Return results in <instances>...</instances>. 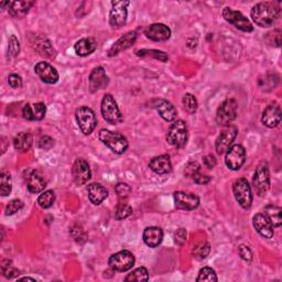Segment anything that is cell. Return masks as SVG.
<instances>
[{
    "instance_id": "cell-1",
    "label": "cell",
    "mask_w": 282,
    "mask_h": 282,
    "mask_svg": "<svg viewBox=\"0 0 282 282\" xmlns=\"http://www.w3.org/2000/svg\"><path fill=\"white\" fill-rule=\"evenodd\" d=\"M252 21L261 28H269L280 17V9L269 3L254 5L250 11Z\"/></svg>"
},
{
    "instance_id": "cell-2",
    "label": "cell",
    "mask_w": 282,
    "mask_h": 282,
    "mask_svg": "<svg viewBox=\"0 0 282 282\" xmlns=\"http://www.w3.org/2000/svg\"><path fill=\"white\" fill-rule=\"evenodd\" d=\"M98 138L106 147H108L114 153L117 155L126 152L129 146L128 140L125 136L121 135L120 133L111 132L108 129H101L99 132Z\"/></svg>"
},
{
    "instance_id": "cell-3",
    "label": "cell",
    "mask_w": 282,
    "mask_h": 282,
    "mask_svg": "<svg viewBox=\"0 0 282 282\" xmlns=\"http://www.w3.org/2000/svg\"><path fill=\"white\" fill-rule=\"evenodd\" d=\"M252 187L258 196H264L270 188L269 166L266 161H261L254 171L252 177Z\"/></svg>"
},
{
    "instance_id": "cell-4",
    "label": "cell",
    "mask_w": 282,
    "mask_h": 282,
    "mask_svg": "<svg viewBox=\"0 0 282 282\" xmlns=\"http://www.w3.org/2000/svg\"><path fill=\"white\" fill-rule=\"evenodd\" d=\"M188 125L187 122L183 120H174L172 123L168 135H167V141L171 144V146L176 148H183L188 142Z\"/></svg>"
},
{
    "instance_id": "cell-5",
    "label": "cell",
    "mask_w": 282,
    "mask_h": 282,
    "mask_svg": "<svg viewBox=\"0 0 282 282\" xmlns=\"http://www.w3.org/2000/svg\"><path fill=\"white\" fill-rule=\"evenodd\" d=\"M233 192L238 204L244 210H249L252 204V191L245 177H239L233 184Z\"/></svg>"
},
{
    "instance_id": "cell-6",
    "label": "cell",
    "mask_w": 282,
    "mask_h": 282,
    "mask_svg": "<svg viewBox=\"0 0 282 282\" xmlns=\"http://www.w3.org/2000/svg\"><path fill=\"white\" fill-rule=\"evenodd\" d=\"M100 109L101 115L107 122L112 123V125H118V123L122 122L123 118L120 113V109L112 94H106L102 97Z\"/></svg>"
},
{
    "instance_id": "cell-7",
    "label": "cell",
    "mask_w": 282,
    "mask_h": 282,
    "mask_svg": "<svg viewBox=\"0 0 282 282\" xmlns=\"http://www.w3.org/2000/svg\"><path fill=\"white\" fill-rule=\"evenodd\" d=\"M75 117H76V121L82 133L88 136L91 135L94 129L97 126V118L93 109L86 106H82L76 109L75 112Z\"/></svg>"
},
{
    "instance_id": "cell-8",
    "label": "cell",
    "mask_w": 282,
    "mask_h": 282,
    "mask_svg": "<svg viewBox=\"0 0 282 282\" xmlns=\"http://www.w3.org/2000/svg\"><path fill=\"white\" fill-rule=\"evenodd\" d=\"M238 104L234 98L224 100L217 109L216 121L219 126H228L229 123L236 119Z\"/></svg>"
},
{
    "instance_id": "cell-9",
    "label": "cell",
    "mask_w": 282,
    "mask_h": 282,
    "mask_svg": "<svg viewBox=\"0 0 282 282\" xmlns=\"http://www.w3.org/2000/svg\"><path fill=\"white\" fill-rule=\"evenodd\" d=\"M108 265L114 271L125 272L134 267L135 256L129 250H121L112 254L108 259Z\"/></svg>"
},
{
    "instance_id": "cell-10",
    "label": "cell",
    "mask_w": 282,
    "mask_h": 282,
    "mask_svg": "<svg viewBox=\"0 0 282 282\" xmlns=\"http://www.w3.org/2000/svg\"><path fill=\"white\" fill-rule=\"evenodd\" d=\"M223 17L227 22L233 24L236 29L243 32H252L253 27L251 22L247 19L242 12L234 10L229 7H226L223 10Z\"/></svg>"
},
{
    "instance_id": "cell-11",
    "label": "cell",
    "mask_w": 282,
    "mask_h": 282,
    "mask_svg": "<svg viewBox=\"0 0 282 282\" xmlns=\"http://www.w3.org/2000/svg\"><path fill=\"white\" fill-rule=\"evenodd\" d=\"M129 2H112V9L109 12V24L113 29H119L127 21Z\"/></svg>"
},
{
    "instance_id": "cell-12",
    "label": "cell",
    "mask_w": 282,
    "mask_h": 282,
    "mask_svg": "<svg viewBox=\"0 0 282 282\" xmlns=\"http://www.w3.org/2000/svg\"><path fill=\"white\" fill-rule=\"evenodd\" d=\"M246 161V150L242 144H234L226 151L225 163L228 169L237 171Z\"/></svg>"
},
{
    "instance_id": "cell-13",
    "label": "cell",
    "mask_w": 282,
    "mask_h": 282,
    "mask_svg": "<svg viewBox=\"0 0 282 282\" xmlns=\"http://www.w3.org/2000/svg\"><path fill=\"white\" fill-rule=\"evenodd\" d=\"M238 134V129L235 126H227L223 132L219 134L215 142V149L217 155H223L232 146Z\"/></svg>"
},
{
    "instance_id": "cell-14",
    "label": "cell",
    "mask_w": 282,
    "mask_h": 282,
    "mask_svg": "<svg viewBox=\"0 0 282 282\" xmlns=\"http://www.w3.org/2000/svg\"><path fill=\"white\" fill-rule=\"evenodd\" d=\"M174 203L176 209L184 211H193L198 208L199 198L197 195L189 192L177 191L174 193Z\"/></svg>"
},
{
    "instance_id": "cell-15",
    "label": "cell",
    "mask_w": 282,
    "mask_h": 282,
    "mask_svg": "<svg viewBox=\"0 0 282 282\" xmlns=\"http://www.w3.org/2000/svg\"><path fill=\"white\" fill-rule=\"evenodd\" d=\"M73 180L78 185L86 184L92 177V171L89 164L84 159H78L72 168Z\"/></svg>"
},
{
    "instance_id": "cell-16",
    "label": "cell",
    "mask_w": 282,
    "mask_h": 282,
    "mask_svg": "<svg viewBox=\"0 0 282 282\" xmlns=\"http://www.w3.org/2000/svg\"><path fill=\"white\" fill-rule=\"evenodd\" d=\"M34 72L38 78L46 84H56L59 81V73L56 67H53L47 62H39L34 66Z\"/></svg>"
},
{
    "instance_id": "cell-17",
    "label": "cell",
    "mask_w": 282,
    "mask_h": 282,
    "mask_svg": "<svg viewBox=\"0 0 282 282\" xmlns=\"http://www.w3.org/2000/svg\"><path fill=\"white\" fill-rule=\"evenodd\" d=\"M144 36L150 40L156 41V42H162V41L170 39L171 29L163 23H153L147 27L144 30Z\"/></svg>"
},
{
    "instance_id": "cell-18",
    "label": "cell",
    "mask_w": 282,
    "mask_h": 282,
    "mask_svg": "<svg viewBox=\"0 0 282 282\" xmlns=\"http://www.w3.org/2000/svg\"><path fill=\"white\" fill-rule=\"evenodd\" d=\"M261 121L268 128H276L281 122V108L277 102L268 105L263 113Z\"/></svg>"
},
{
    "instance_id": "cell-19",
    "label": "cell",
    "mask_w": 282,
    "mask_h": 282,
    "mask_svg": "<svg viewBox=\"0 0 282 282\" xmlns=\"http://www.w3.org/2000/svg\"><path fill=\"white\" fill-rule=\"evenodd\" d=\"M136 40H137L136 31H129L125 33L112 45V47L108 51V57L113 58L117 56V54H119L120 52L129 49V47L136 42Z\"/></svg>"
},
{
    "instance_id": "cell-20",
    "label": "cell",
    "mask_w": 282,
    "mask_h": 282,
    "mask_svg": "<svg viewBox=\"0 0 282 282\" xmlns=\"http://www.w3.org/2000/svg\"><path fill=\"white\" fill-rule=\"evenodd\" d=\"M88 81H89V88H91L92 93L97 92L101 88H105L108 85V82H109L104 67L101 66H97L94 68L91 75H89Z\"/></svg>"
},
{
    "instance_id": "cell-21",
    "label": "cell",
    "mask_w": 282,
    "mask_h": 282,
    "mask_svg": "<svg viewBox=\"0 0 282 282\" xmlns=\"http://www.w3.org/2000/svg\"><path fill=\"white\" fill-rule=\"evenodd\" d=\"M252 225L254 227V229H256L263 237L267 239H270L273 237V226L263 213H258V214L253 216Z\"/></svg>"
},
{
    "instance_id": "cell-22",
    "label": "cell",
    "mask_w": 282,
    "mask_h": 282,
    "mask_svg": "<svg viewBox=\"0 0 282 282\" xmlns=\"http://www.w3.org/2000/svg\"><path fill=\"white\" fill-rule=\"evenodd\" d=\"M142 237L144 244L151 247V248H156V247H158L162 243L163 232L160 227L157 226L147 227V228L143 230Z\"/></svg>"
},
{
    "instance_id": "cell-23",
    "label": "cell",
    "mask_w": 282,
    "mask_h": 282,
    "mask_svg": "<svg viewBox=\"0 0 282 282\" xmlns=\"http://www.w3.org/2000/svg\"><path fill=\"white\" fill-rule=\"evenodd\" d=\"M149 168L157 174H168L172 171V163L168 155L155 157L149 163Z\"/></svg>"
},
{
    "instance_id": "cell-24",
    "label": "cell",
    "mask_w": 282,
    "mask_h": 282,
    "mask_svg": "<svg viewBox=\"0 0 282 282\" xmlns=\"http://www.w3.org/2000/svg\"><path fill=\"white\" fill-rule=\"evenodd\" d=\"M88 198L94 205H99L108 196V191L99 183H91L87 187Z\"/></svg>"
},
{
    "instance_id": "cell-25",
    "label": "cell",
    "mask_w": 282,
    "mask_h": 282,
    "mask_svg": "<svg viewBox=\"0 0 282 282\" xmlns=\"http://www.w3.org/2000/svg\"><path fill=\"white\" fill-rule=\"evenodd\" d=\"M46 187V182L38 171H31L27 176V188L33 194L41 193Z\"/></svg>"
},
{
    "instance_id": "cell-26",
    "label": "cell",
    "mask_w": 282,
    "mask_h": 282,
    "mask_svg": "<svg viewBox=\"0 0 282 282\" xmlns=\"http://www.w3.org/2000/svg\"><path fill=\"white\" fill-rule=\"evenodd\" d=\"M96 47H97V42L93 38H84L79 40L74 45L75 53L79 57H87L89 54H92Z\"/></svg>"
},
{
    "instance_id": "cell-27",
    "label": "cell",
    "mask_w": 282,
    "mask_h": 282,
    "mask_svg": "<svg viewBox=\"0 0 282 282\" xmlns=\"http://www.w3.org/2000/svg\"><path fill=\"white\" fill-rule=\"evenodd\" d=\"M156 108H157L158 113H159V115L166 121L172 122L176 119L177 112H176L175 107L172 105L170 101H168L166 99H160L159 101H158Z\"/></svg>"
},
{
    "instance_id": "cell-28",
    "label": "cell",
    "mask_w": 282,
    "mask_h": 282,
    "mask_svg": "<svg viewBox=\"0 0 282 282\" xmlns=\"http://www.w3.org/2000/svg\"><path fill=\"white\" fill-rule=\"evenodd\" d=\"M34 5L33 2H13L9 6V15L12 18L21 19L29 12L31 7Z\"/></svg>"
},
{
    "instance_id": "cell-29",
    "label": "cell",
    "mask_w": 282,
    "mask_h": 282,
    "mask_svg": "<svg viewBox=\"0 0 282 282\" xmlns=\"http://www.w3.org/2000/svg\"><path fill=\"white\" fill-rule=\"evenodd\" d=\"M32 46L41 54V56H45L49 58H54L57 56L56 50L53 49L51 42L45 38H34V42H32Z\"/></svg>"
},
{
    "instance_id": "cell-30",
    "label": "cell",
    "mask_w": 282,
    "mask_h": 282,
    "mask_svg": "<svg viewBox=\"0 0 282 282\" xmlns=\"http://www.w3.org/2000/svg\"><path fill=\"white\" fill-rule=\"evenodd\" d=\"M33 142V137L29 132H22L19 133L15 139H13V146H15V149L20 151V152H25L28 151Z\"/></svg>"
},
{
    "instance_id": "cell-31",
    "label": "cell",
    "mask_w": 282,
    "mask_h": 282,
    "mask_svg": "<svg viewBox=\"0 0 282 282\" xmlns=\"http://www.w3.org/2000/svg\"><path fill=\"white\" fill-rule=\"evenodd\" d=\"M265 216L269 219V222L272 224L273 227H280L282 223L281 218V209L276 205H267L264 211Z\"/></svg>"
},
{
    "instance_id": "cell-32",
    "label": "cell",
    "mask_w": 282,
    "mask_h": 282,
    "mask_svg": "<svg viewBox=\"0 0 282 282\" xmlns=\"http://www.w3.org/2000/svg\"><path fill=\"white\" fill-rule=\"evenodd\" d=\"M12 190V178L9 172L2 171L0 173V193L3 196H8Z\"/></svg>"
},
{
    "instance_id": "cell-33",
    "label": "cell",
    "mask_w": 282,
    "mask_h": 282,
    "mask_svg": "<svg viewBox=\"0 0 282 282\" xmlns=\"http://www.w3.org/2000/svg\"><path fill=\"white\" fill-rule=\"evenodd\" d=\"M54 201H56V194H54V192L52 190L42 192V193H41L40 196L38 197V204L40 208H42L43 210L50 209L53 205Z\"/></svg>"
},
{
    "instance_id": "cell-34",
    "label": "cell",
    "mask_w": 282,
    "mask_h": 282,
    "mask_svg": "<svg viewBox=\"0 0 282 282\" xmlns=\"http://www.w3.org/2000/svg\"><path fill=\"white\" fill-rule=\"evenodd\" d=\"M137 56L138 57H142V58H155L156 60H159L163 63H166V62L169 60L168 54L163 51H159V50H139L137 51Z\"/></svg>"
},
{
    "instance_id": "cell-35",
    "label": "cell",
    "mask_w": 282,
    "mask_h": 282,
    "mask_svg": "<svg viewBox=\"0 0 282 282\" xmlns=\"http://www.w3.org/2000/svg\"><path fill=\"white\" fill-rule=\"evenodd\" d=\"M149 272L144 267L137 268L132 273H129L125 278V281H148Z\"/></svg>"
},
{
    "instance_id": "cell-36",
    "label": "cell",
    "mask_w": 282,
    "mask_h": 282,
    "mask_svg": "<svg viewBox=\"0 0 282 282\" xmlns=\"http://www.w3.org/2000/svg\"><path fill=\"white\" fill-rule=\"evenodd\" d=\"M182 102H183L184 109L189 114H194L197 111L198 102H197V99H196V97H195L194 95L185 94L183 99H182Z\"/></svg>"
},
{
    "instance_id": "cell-37",
    "label": "cell",
    "mask_w": 282,
    "mask_h": 282,
    "mask_svg": "<svg viewBox=\"0 0 282 282\" xmlns=\"http://www.w3.org/2000/svg\"><path fill=\"white\" fill-rule=\"evenodd\" d=\"M217 276L216 272L214 269H212L210 267H204L202 268L201 270L198 272V276L196 278V281L202 282V281H206V282H213V281H217Z\"/></svg>"
},
{
    "instance_id": "cell-38",
    "label": "cell",
    "mask_w": 282,
    "mask_h": 282,
    "mask_svg": "<svg viewBox=\"0 0 282 282\" xmlns=\"http://www.w3.org/2000/svg\"><path fill=\"white\" fill-rule=\"evenodd\" d=\"M279 82V78L274 74H268L264 80H259V85L264 91H270V89L277 86Z\"/></svg>"
},
{
    "instance_id": "cell-39",
    "label": "cell",
    "mask_w": 282,
    "mask_h": 282,
    "mask_svg": "<svg viewBox=\"0 0 282 282\" xmlns=\"http://www.w3.org/2000/svg\"><path fill=\"white\" fill-rule=\"evenodd\" d=\"M132 214H133L132 206L128 205L127 203L121 202L118 206H117L115 217H116L117 221H122V219L129 217Z\"/></svg>"
},
{
    "instance_id": "cell-40",
    "label": "cell",
    "mask_w": 282,
    "mask_h": 282,
    "mask_svg": "<svg viewBox=\"0 0 282 282\" xmlns=\"http://www.w3.org/2000/svg\"><path fill=\"white\" fill-rule=\"evenodd\" d=\"M32 109V117L33 120H42L46 113V107L43 102H36V104L31 105Z\"/></svg>"
},
{
    "instance_id": "cell-41",
    "label": "cell",
    "mask_w": 282,
    "mask_h": 282,
    "mask_svg": "<svg viewBox=\"0 0 282 282\" xmlns=\"http://www.w3.org/2000/svg\"><path fill=\"white\" fill-rule=\"evenodd\" d=\"M23 208V203L21 199H18V198H15L12 199V201H10L8 203V205L6 206V210H5V214L7 216H10V215H13L16 214L17 212H19L20 210H21Z\"/></svg>"
},
{
    "instance_id": "cell-42",
    "label": "cell",
    "mask_w": 282,
    "mask_h": 282,
    "mask_svg": "<svg viewBox=\"0 0 282 282\" xmlns=\"http://www.w3.org/2000/svg\"><path fill=\"white\" fill-rule=\"evenodd\" d=\"M211 251V246L209 243H202L199 244L198 246H196L194 250H193V254L196 259H204L209 256V253Z\"/></svg>"
},
{
    "instance_id": "cell-43",
    "label": "cell",
    "mask_w": 282,
    "mask_h": 282,
    "mask_svg": "<svg viewBox=\"0 0 282 282\" xmlns=\"http://www.w3.org/2000/svg\"><path fill=\"white\" fill-rule=\"evenodd\" d=\"M20 52V43L16 36H11L8 41V56L10 58H16Z\"/></svg>"
},
{
    "instance_id": "cell-44",
    "label": "cell",
    "mask_w": 282,
    "mask_h": 282,
    "mask_svg": "<svg viewBox=\"0 0 282 282\" xmlns=\"http://www.w3.org/2000/svg\"><path fill=\"white\" fill-rule=\"evenodd\" d=\"M115 191L120 199H126L132 193V188L127 183H118L116 185Z\"/></svg>"
},
{
    "instance_id": "cell-45",
    "label": "cell",
    "mask_w": 282,
    "mask_h": 282,
    "mask_svg": "<svg viewBox=\"0 0 282 282\" xmlns=\"http://www.w3.org/2000/svg\"><path fill=\"white\" fill-rule=\"evenodd\" d=\"M11 261H8V265H6V260H4L2 265V272L4 276L8 279H11L19 274V270H17L16 268H13L11 265H9Z\"/></svg>"
},
{
    "instance_id": "cell-46",
    "label": "cell",
    "mask_w": 282,
    "mask_h": 282,
    "mask_svg": "<svg viewBox=\"0 0 282 282\" xmlns=\"http://www.w3.org/2000/svg\"><path fill=\"white\" fill-rule=\"evenodd\" d=\"M266 40L269 44L279 47L281 44V31L277 29L273 30L272 32H269L266 36Z\"/></svg>"
},
{
    "instance_id": "cell-47",
    "label": "cell",
    "mask_w": 282,
    "mask_h": 282,
    "mask_svg": "<svg viewBox=\"0 0 282 282\" xmlns=\"http://www.w3.org/2000/svg\"><path fill=\"white\" fill-rule=\"evenodd\" d=\"M199 170H201V166H199V163L196 161H191L187 164V166H185L184 174L188 177H193L197 173V172H199Z\"/></svg>"
},
{
    "instance_id": "cell-48",
    "label": "cell",
    "mask_w": 282,
    "mask_h": 282,
    "mask_svg": "<svg viewBox=\"0 0 282 282\" xmlns=\"http://www.w3.org/2000/svg\"><path fill=\"white\" fill-rule=\"evenodd\" d=\"M71 235L72 237L76 240L78 243H82V242H84V240L86 239V234L84 232V229H82L80 226H73L72 227V229H71Z\"/></svg>"
},
{
    "instance_id": "cell-49",
    "label": "cell",
    "mask_w": 282,
    "mask_h": 282,
    "mask_svg": "<svg viewBox=\"0 0 282 282\" xmlns=\"http://www.w3.org/2000/svg\"><path fill=\"white\" fill-rule=\"evenodd\" d=\"M54 146V140L51 137L44 136L39 140V147L43 150H50Z\"/></svg>"
},
{
    "instance_id": "cell-50",
    "label": "cell",
    "mask_w": 282,
    "mask_h": 282,
    "mask_svg": "<svg viewBox=\"0 0 282 282\" xmlns=\"http://www.w3.org/2000/svg\"><path fill=\"white\" fill-rule=\"evenodd\" d=\"M238 252H239V256L242 257V259H244L246 261H251V259H252V252H251V250L247 246H245V245L239 246Z\"/></svg>"
},
{
    "instance_id": "cell-51",
    "label": "cell",
    "mask_w": 282,
    "mask_h": 282,
    "mask_svg": "<svg viewBox=\"0 0 282 282\" xmlns=\"http://www.w3.org/2000/svg\"><path fill=\"white\" fill-rule=\"evenodd\" d=\"M8 83L12 88H20L22 86V79L17 74H11L8 78Z\"/></svg>"
},
{
    "instance_id": "cell-52",
    "label": "cell",
    "mask_w": 282,
    "mask_h": 282,
    "mask_svg": "<svg viewBox=\"0 0 282 282\" xmlns=\"http://www.w3.org/2000/svg\"><path fill=\"white\" fill-rule=\"evenodd\" d=\"M192 178H193L194 182H195L196 184H203V185H204V184H208V183L211 181V176L208 175V174L202 173L201 171L197 172V173H196L193 177H192Z\"/></svg>"
},
{
    "instance_id": "cell-53",
    "label": "cell",
    "mask_w": 282,
    "mask_h": 282,
    "mask_svg": "<svg viewBox=\"0 0 282 282\" xmlns=\"http://www.w3.org/2000/svg\"><path fill=\"white\" fill-rule=\"evenodd\" d=\"M175 243L177 245H183L185 243V240H187V230L184 228H180L176 233H175Z\"/></svg>"
},
{
    "instance_id": "cell-54",
    "label": "cell",
    "mask_w": 282,
    "mask_h": 282,
    "mask_svg": "<svg viewBox=\"0 0 282 282\" xmlns=\"http://www.w3.org/2000/svg\"><path fill=\"white\" fill-rule=\"evenodd\" d=\"M203 162H204V166H205L206 168L213 169V168H214V167L216 166V158H215L214 156L209 155V156L204 157Z\"/></svg>"
},
{
    "instance_id": "cell-55",
    "label": "cell",
    "mask_w": 282,
    "mask_h": 282,
    "mask_svg": "<svg viewBox=\"0 0 282 282\" xmlns=\"http://www.w3.org/2000/svg\"><path fill=\"white\" fill-rule=\"evenodd\" d=\"M5 141H6V138H5V137H3V153H5L6 152V149H7V147H6V144H5Z\"/></svg>"
},
{
    "instance_id": "cell-56",
    "label": "cell",
    "mask_w": 282,
    "mask_h": 282,
    "mask_svg": "<svg viewBox=\"0 0 282 282\" xmlns=\"http://www.w3.org/2000/svg\"><path fill=\"white\" fill-rule=\"evenodd\" d=\"M19 280H31V281H36V279H33V278H29V277H24V278H20Z\"/></svg>"
}]
</instances>
